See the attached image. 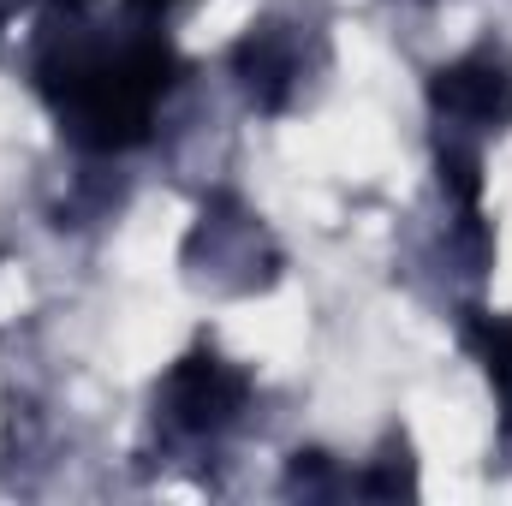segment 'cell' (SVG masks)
Instances as JSON below:
<instances>
[{
	"label": "cell",
	"mask_w": 512,
	"mask_h": 506,
	"mask_svg": "<svg viewBox=\"0 0 512 506\" xmlns=\"http://www.w3.org/2000/svg\"><path fill=\"white\" fill-rule=\"evenodd\" d=\"M465 346L483 358V370H489L495 393H501V405H507V423H512V316H483V310H471V322H465Z\"/></svg>",
	"instance_id": "5b68a950"
},
{
	"label": "cell",
	"mask_w": 512,
	"mask_h": 506,
	"mask_svg": "<svg viewBox=\"0 0 512 506\" xmlns=\"http://www.w3.org/2000/svg\"><path fill=\"white\" fill-rule=\"evenodd\" d=\"M441 185H447V197L471 215V209H477V197H483L477 155H471V149H441Z\"/></svg>",
	"instance_id": "8992f818"
},
{
	"label": "cell",
	"mask_w": 512,
	"mask_h": 506,
	"mask_svg": "<svg viewBox=\"0 0 512 506\" xmlns=\"http://www.w3.org/2000/svg\"><path fill=\"white\" fill-rule=\"evenodd\" d=\"M167 6H179V0H131V12H143V18H161Z\"/></svg>",
	"instance_id": "52a82bcc"
},
{
	"label": "cell",
	"mask_w": 512,
	"mask_h": 506,
	"mask_svg": "<svg viewBox=\"0 0 512 506\" xmlns=\"http://www.w3.org/2000/svg\"><path fill=\"white\" fill-rule=\"evenodd\" d=\"M233 66H239V78H245L256 108H280L286 90H292V72H298V48H292V36L280 24H256L251 36L239 42Z\"/></svg>",
	"instance_id": "277c9868"
},
{
	"label": "cell",
	"mask_w": 512,
	"mask_h": 506,
	"mask_svg": "<svg viewBox=\"0 0 512 506\" xmlns=\"http://www.w3.org/2000/svg\"><path fill=\"white\" fill-rule=\"evenodd\" d=\"M429 102H435V114H447V120H459V126L501 131L512 120V66H507V54L477 48V54L441 66V72L429 78Z\"/></svg>",
	"instance_id": "7a4b0ae2"
},
{
	"label": "cell",
	"mask_w": 512,
	"mask_h": 506,
	"mask_svg": "<svg viewBox=\"0 0 512 506\" xmlns=\"http://www.w3.org/2000/svg\"><path fill=\"white\" fill-rule=\"evenodd\" d=\"M245 376L239 370H227L221 358H209V352H191L167 387H161V405H167V417L179 423V429H191V435H215V429H227L233 417H239V405H245Z\"/></svg>",
	"instance_id": "3957f363"
},
{
	"label": "cell",
	"mask_w": 512,
	"mask_h": 506,
	"mask_svg": "<svg viewBox=\"0 0 512 506\" xmlns=\"http://www.w3.org/2000/svg\"><path fill=\"white\" fill-rule=\"evenodd\" d=\"M48 72V96L84 149H131L149 137V114L167 96L179 60L167 42H137L126 54H72Z\"/></svg>",
	"instance_id": "6da1fadb"
}]
</instances>
